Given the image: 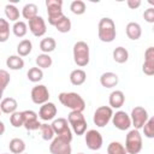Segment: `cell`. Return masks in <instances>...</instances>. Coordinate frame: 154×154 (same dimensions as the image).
Masks as SVG:
<instances>
[{
    "mask_svg": "<svg viewBox=\"0 0 154 154\" xmlns=\"http://www.w3.org/2000/svg\"><path fill=\"white\" fill-rule=\"evenodd\" d=\"M60 103L65 106L66 108H70L71 111H78L83 112L85 108V102L83 97L77 93H60L58 96Z\"/></svg>",
    "mask_w": 154,
    "mask_h": 154,
    "instance_id": "6da1fadb",
    "label": "cell"
},
{
    "mask_svg": "<svg viewBox=\"0 0 154 154\" xmlns=\"http://www.w3.org/2000/svg\"><path fill=\"white\" fill-rule=\"evenodd\" d=\"M97 35L102 42H112L116 38V24L113 19L108 17H103L100 19L97 25Z\"/></svg>",
    "mask_w": 154,
    "mask_h": 154,
    "instance_id": "7a4b0ae2",
    "label": "cell"
},
{
    "mask_svg": "<svg viewBox=\"0 0 154 154\" xmlns=\"http://www.w3.org/2000/svg\"><path fill=\"white\" fill-rule=\"evenodd\" d=\"M89 46L84 41H78L73 45V60L77 66L83 67L89 63Z\"/></svg>",
    "mask_w": 154,
    "mask_h": 154,
    "instance_id": "3957f363",
    "label": "cell"
},
{
    "mask_svg": "<svg viewBox=\"0 0 154 154\" xmlns=\"http://www.w3.org/2000/svg\"><path fill=\"white\" fill-rule=\"evenodd\" d=\"M142 149V136L138 130H130L125 138V150L128 154H138Z\"/></svg>",
    "mask_w": 154,
    "mask_h": 154,
    "instance_id": "277c9868",
    "label": "cell"
},
{
    "mask_svg": "<svg viewBox=\"0 0 154 154\" xmlns=\"http://www.w3.org/2000/svg\"><path fill=\"white\" fill-rule=\"evenodd\" d=\"M46 7L48 13V23L53 26L64 17L63 13V1L61 0H46Z\"/></svg>",
    "mask_w": 154,
    "mask_h": 154,
    "instance_id": "5b68a950",
    "label": "cell"
},
{
    "mask_svg": "<svg viewBox=\"0 0 154 154\" xmlns=\"http://www.w3.org/2000/svg\"><path fill=\"white\" fill-rule=\"evenodd\" d=\"M67 122L69 125H71L72 130L75 131L76 135H84V132L87 131V120L83 116L82 112L78 111H71L67 116Z\"/></svg>",
    "mask_w": 154,
    "mask_h": 154,
    "instance_id": "8992f818",
    "label": "cell"
},
{
    "mask_svg": "<svg viewBox=\"0 0 154 154\" xmlns=\"http://www.w3.org/2000/svg\"><path fill=\"white\" fill-rule=\"evenodd\" d=\"M51 125H52V129L54 131V135H57V137H60V138H63V140H65V141L71 143L72 132H71V129L69 126L67 119H65V118L54 119Z\"/></svg>",
    "mask_w": 154,
    "mask_h": 154,
    "instance_id": "52a82bcc",
    "label": "cell"
},
{
    "mask_svg": "<svg viewBox=\"0 0 154 154\" xmlns=\"http://www.w3.org/2000/svg\"><path fill=\"white\" fill-rule=\"evenodd\" d=\"M112 116H113V111L109 106H100L94 112L93 122L96 126L103 128L109 123V120L112 119Z\"/></svg>",
    "mask_w": 154,
    "mask_h": 154,
    "instance_id": "ba28073f",
    "label": "cell"
},
{
    "mask_svg": "<svg viewBox=\"0 0 154 154\" xmlns=\"http://www.w3.org/2000/svg\"><path fill=\"white\" fill-rule=\"evenodd\" d=\"M148 112L147 109H144L141 106H136L132 108L131 114H130V119H131V124L135 126L136 130L142 129L143 125L146 124V122L148 120Z\"/></svg>",
    "mask_w": 154,
    "mask_h": 154,
    "instance_id": "9c48e42d",
    "label": "cell"
},
{
    "mask_svg": "<svg viewBox=\"0 0 154 154\" xmlns=\"http://www.w3.org/2000/svg\"><path fill=\"white\" fill-rule=\"evenodd\" d=\"M49 152L52 154H71L72 148L70 142L60 137H54L52 140V143L49 144Z\"/></svg>",
    "mask_w": 154,
    "mask_h": 154,
    "instance_id": "30bf717a",
    "label": "cell"
},
{
    "mask_svg": "<svg viewBox=\"0 0 154 154\" xmlns=\"http://www.w3.org/2000/svg\"><path fill=\"white\" fill-rule=\"evenodd\" d=\"M48 99H49V91L46 85L38 84L31 89V100L34 103L43 105V103L48 102Z\"/></svg>",
    "mask_w": 154,
    "mask_h": 154,
    "instance_id": "8fae6325",
    "label": "cell"
},
{
    "mask_svg": "<svg viewBox=\"0 0 154 154\" xmlns=\"http://www.w3.org/2000/svg\"><path fill=\"white\" fill-rule=\"evenodd\" d=\"M85 135V144L91 150H99L102 147V136L99 131L91 129L84 132Z\"/></svg>",
    "mask_w": 154,
    "mask_h": 154,
    "instance_id": "7c38bea8",
    "label": "cell"
},
{
    "mask_svg": "<svg viewBox=\"0 0 154 154\" xmlns=\"http://www.w3.org/2000/svg\"><path fill=\"white\" fill-rule=\"evenodd\" d=\"M23 126L26 130H37L41 126V123L38 122V116L36 112L31 109L23 111Z\"/></svg>",
    "mask_w": 154,
    "mask_h": 154,
    "instance_id": "4fadbf2b",
    "label": "cell"
},
{
    "mask_svg": "<svg viewBox=\"0 0 154 154\" xmlns=\"http://www.w3.org/2000/svg\"><path fill=\"white\" fill-rule=\"evenodd\" d=\"M112 123L113 125L119 130H128L131 126V119L130 116L124 111H118L112 116Z\"/></svg>",
    "mask_w": 154,
    "mask_h": 154,
    "instance_id": "5bb4252c",
    "label": "cell"
},
{
    "mask_svg": "<svg viewBox=\"0 0 154 154\" xmlns=\"http://www.w3.org/2000/svg\"><path fill=\"white\" fill-rule=\"evenodd\" d=\"M29 30L31 31V34L36 37H41L46 34L47 29H46V23L45 19L40 16L34 17L32 19L29 20Z\"/></svg>",
    "mask_w": 154,
    "mask_h": 154,
    "instance_id": "9a60e30c",
    "label": "cell"
},
{
    "mask_svg": "<svg viewBox=\"0 0 154 154\" xmlns=\"http://www.w3.org/2000/svg\"><path fill=\"white\" fill-rule=\"evenodd\" d=\"M142 70L146 75L153 76L154 75V47H148L144 52V64Z\"/></svg>",
    "mask_w": 154,
    "mask_h": 154,
    "instance_id": "2e32d148",
    "label": "cell"
},
{
    "mask_svg": "<svg viewBox=\"0 0 154 154\" xmlns=\"http://www.w3.org/2000/svg\"><path fill=\"white\" fill-rule=\"evenodd\" d=\"M57 116V106L53 102H46L40 107L38 117L42 120H52Z\"/></svg>",
    "mask_w": 154,
    "mask_h": 154,
    "instance_id": "e0dca14e",
    "label": "cell"
},
{
    "mask_svg": "<svg viewBox=\"0 0 154 154\" xmlns=\"http://www.w3.org/2000/svg\"><path fill=\"white\" fill-rule=\"evenodd\" d=\"M111 108H120L125 102V95L122 90H113L108 97Z\"/></svg>",
    "mask_w": 154,
    "mask_h": 154,
    "instance_id": "ac0fdd59",
    "label": "cell"
},
{
    "mask_svg": "<svg viewBox=\"0 0 154 154\" xmlns=\"http://www.w3.org/2000/svg\"><path fill=\"white\" fill-rule=\"evenodd\" d=\"M119 77L114 72H105L100 77V83L105 88H113L118 84Z\"/></svg>",
    "mask_w": 154,
    "mask_h": 154,
    "instance_id": "d6986e66",
    "label": "cell"
},
{
    "mask_svg": "<svg viewBox=\"0 0 154 154\" xmlns=\"http://www.w3.org/2000/svg\"><path fill=\"white\" fill-rule=\"evenodd\" d=\"M17 107H18V103L13 97H5L0 102V109L2 113H6V114H12L13 112H16Z\"/></svg>",
    "mask_w": 154,
    "mask_h": 154,
    "instance_id": "ffe728a7",
    "label": "cell"
},
{
    "mask_svg": "<svg viewBox=\"0 0 154 154\" xmlns=\"http://www.w3.org/2000/svg\"><path fill=\"white\" fill-rule=\"evenodd\" d=\"M125 31H126V35L130 40H138L142 35V29H141V25L136 22H130L128 23L126 28H125Z\"/></svg>",
    "mask_w": 154,
    "mask_h": 154,
    "instance_id": "44dd1931",
    "label": "cell"
},
{
    "mask_svg": "<svg viewBox=\"0 0 154 154\" xmlns=\"http://www.w3.org/2000/svg\"><path fill=\"white\" fill-rule=\"evenodd\" d=\"M87 79V73L82 69H76L70 73V82L73 85H82Z\"/></svg>",
    "mask_w": 154,
    "mask_h": 154,
    "instance_id": "7402d4cb",
    "label": "cell"
},
{
    "mask_svg": "<svg viewBox=\"0 0 154 154\" xmlns=\"http://www.w3.org/2000/svg\"><path fill=\"white\" fill-rule=\"evenodd\" d=\"M8 148L13 154H23L25 150V142L22 138H12L8 143Z\"/></svg>",
    "mask_w": 154,
    "mask_h": 154,
    "instance_id": "603a6c76",
    "label": "cell"
},
{
    "mask_svg": "<svg viewBox=\"0 0 154 154\" xmlns=\"http://www.w3.org/2000/svg\"><path fill=\"white\" fill-rule=\"evenodd\" d=\"M113 59L118 64L126 63L128 59H129V52H128V49L124 48V47H122V46L114 48V51H113Z\"/></svg>",
    "mask_w": 154,
    "mask_h": 154,
    "instance_id": "cb8c5ba5",
    "label": "cell"
},
{
    "mask_svg": "<svg viewBox=\"0 0 154 154\" xmlns=\"http://www.w3.org/2000/svg\"><path fill=\"white\" fill-rule=\"evenodd\" d=\"M6 65L11 70H22L24 67V60L19 55H10L6 59Z\"/></svg>",
    "mask_w": 154,
    "mask_h": 154,
    "instance_id": "d4e9b609",
    "label": "cell"
},
{
    "mask_svg": "<svg viewBox=\"0 0 154 154\" xmlns=\"http://www.w3.org/2000/svg\"><path fill=\"white\" fill-rule=\"evenodd\" d=\"M57 47V42L53 37H46V38H42L41 42H40V49L45 53V54H48L51 52H53Z\"/></svg>",
    "mask_w": 154,
    "mask_h": 154,
    "instance_id": "484cf974",
    "label": "cell"
},
{
    "mask_svg": "<svg viewBox=\"0 0 154 154\" xmlns=\"http://www.w3.org/2000/svg\"><path fill=\"white\" fill-rule=\"evenodd\" d=\"M31 49H32V43H31L30 40H26V38L25 40H22L18 43V46H17V53H18L19 57H26V55H29L30 52H31Z\"/></svg>",
    "mask_w": 154,
    "mask_h": 154,
    "instance_id": "4316f807",
    "label": "cell"
},
{
    "mask_svg": "<svg viewBox=\"0 0 154 154\" xmlns=\"http://www.w3.org/2000/svg\"><path fill=\"white\" fill-rule=\"evenodd\" d=\"M5 14H6L7 19H10L11 22L16 23L19 19V10L12 4H7L5 6Z\"/></svg>",
    "mask_w": 154,
    "mask_h": 154,
    "instance_id": "83f0119b",
    "label": "cell"
},
{
    "mask_svg": "<svg viewBox=\"0 0 154 154\" xmlns=\"http://www.w3.org/2000/svg\"><path fill=\"white\" fill-rule=\"evenodd\" d=\"M22 16L25 19H28V20L32 19L34 17L37 16V6L35 4H26V5H24V7L22 10Z\"/></svg>",
    "mask_w": 154,
    "mask_h": 154,
    "instance_id": "f1b7e54d",
    "label": "cell"
},
{
    "mask_svg": "<svg viewBox=\"0 0 154 154\" xmlns=\"http://www.w3.org/2000/svg\"><path fill=\"white\" fill-rule=\"evenodd\" d=\"M35 61H36L37 67H40V69H48V67H51V65L53 63L52 58L48 54H45V53L38 54L36 57V60Z\"/></svg>",
    "mask_w": 154,
    "mask_h": 154,
    "instance_id": "f546056e",
    "label": "cell"
},
{
    "mask_svg": "<svg viewBox=\"0 0 154 154\" xmlns=\"http://www.w3.org/2000/svg\"><path fill=\"white\" fill-rule=\"evenodd\" d=\"M10 37V24L6 19L0 18V42H6Z\"/></svg>",
    "mask_w": 154,
    "mask_h": 154,
    "instance_id": "4dcf8cb0",
    "label": "cell"
},
{
    "mask_svg": "<svg viewBox=\"0 0 154 154\" xmlns=\"http://www.w3.org/2000/svg\"><path fill=\"white\" fill-rule=\"evenodd\" d=\"M26 76H28V79L30 82L36 83V82H40L43 78V71L40 67H31V69H29Z\"/></svg>",
    "mask_w": 154,
    "mask_h": 154,
    "instance_id": "1f68e13d",
    "label": "cell"
},
{
    "mask_svg": "<svg viewBox=\"0 0 154 154\" xmlns=\"http://www.w3.org/2000/svg\"><path fill=\"white\" fill-rule=\"evenodd\" d=\"M107 154H128L125 150V147L117 141H113L107 147Z\"/></svg>",
    "mask_w": 154,
    "mask_h": 154,
    "instance_id": "d6a6232c",
    "label": "cell"
},
{
    "mask_svg": "<svg viewBox=\"0 0 154 154\" xmlns=\"http://www.w3.org/2000/svg\"><path fill=\"white\" fill-rule=\"evenodd\" d=\"M12 30H13V34H14L17 37H23V36H25L26 32H28V26H26V24H25L24 22L18 20V22H16V23L13 24Z\"/></svg>",
    "mask_w": 154,
    "mask_h": 154,
    "instance_id": "836d02e7",
    "label": "cell"
},
{
    "mask_svg": "<svg viewBox=\"0 0 154 154\" xmlns=\"http://www.w3.org/2000/svg\"><path fill=\"white\" fill-rule=\"evenodd\" d=\"M85 8H87V7H85V4H84V1H82V0H75V1H72L71 5H70L71 12L75 13V14H77V16L83 14V13L85 12Z\"/></svg>",
    "mask_w": 154,
    "mask_h": 154,
    "instance_id": "e575fe53",
    "label": "cell"
},
{
    "mask_svg": "<svg viewBox=\"0 0 154 154\" xmlns=\"http://www.w3.org/2000/svg\"><path fill=\"white\" fill-rule=\"evenodd\" d=\"M55 28H57V30H58L59 32H69V31L71 30V20H70L66 16H64V17L55 24Z\"/></svg>",
    "mask_w": 154,
    "mask_h": 154,
    "instance_id": "d590c367",
    "label": "cell"
},
{
    "mask_svg": "<svg viewBox=\"0 0 154 154\" xmlns=\"http://www.w3.org/2000/svg\"><path fill=\"white\" fill-rule=\"evenodd\" d=\"M40 130H41L42 138H43L45 141H51V140L54 138V131H53V129H52V125H48V124H41Z\"/></svg>",
    "mask_w": 154,
    "mask_h": 154,
    "instance_id": "8d00e7d4",
    "label": "cell"
},
{
    "mask_svg": "<svg viewBox=\"0 0 154 154\" xmlns=\"http://www.w3.org/2000/svg\"><path fill=\"white\" fill-rule=\"evenodd\" d=\"M23 112H13L11 116H10V123L13 128H20L23 126Z\"/></svg>",
    "mask_w": 154,
    "mask_h": 154,
    "instance_id": "74e56055",
    "label": "cell"
},
{
    "mask_svg": "<svg viewBox=\"0 0 154 154\" xmlns=\"http://www.w3.org/2000/svg\"><path fill=\"white\" fill-rule=\"evenodd\" d=\"M142 129H143L146 137L153 138L154 137V118H148V120L146 122V124L143 125Z\"/></svg>",
    "mask_w": 154,
    "mask_h": 154,
    "instance_id": "f35d334b",
    "label": "cell"
},
{
    "mask_svg": "<svg viewBox=\"0 0 154 154\" xmlns=\"http://www.w3.org/2000/svg\"><path fill=\"white\" fill-rule=\"evenodd\" d=\"M10 83V73L6 70H0V91H4Z\"/></svg>",
    "mask_w": 154,
    "mask_h": 154,
    "instance_id": "ab89813d",
    "label": "cell"
},
{
    "mask_svg": "<svg viewBox=\"0 0 154 154\" xmlns=\"http://www.w3.org/2000/svg\"><path fill=\"white\" fill-rule=\"evenodd\" d=\"M143 18L148 22V23H154V8L153 7H149L144 11L143 13Z\"/></svg>",
    "mask_w": 154,
    "mask_h": 154,
    "instance_id": "60d3db41",
    "label": "cell"
},
{
    "mask_svg": "<svg viewBox=\"0 0 154 154\" xmlns=\"http://www.w3.org/2000/svg\"><path fill=\"white\" fill-rule=\"evenodd\" d=\"M128 6L131 8V10H135L137 7L141 6V0H128Z\"/></svg>",
    "mask_w": 154,
    "mask_h": 154,
    "instance_id": "b9f144b4",
    "label": "cell"
},
{
    "mask_svg": "<svg viewBox=\"0 0 154 154\" xmlns=\"http://www.w3.org/2000/svg\"><path fill=\"white\" fill-rule=\"evenodd\" d=\"M5 132V124L2 122H0V136Z\"/></svg>",
    "mask_w": 154,
    "mask_h": 154,
    "instance_id": "7bdbcfd3",
    "label": "cell"
},
{
    "mask_svg": "<svg viewBox=\"0 0 154 154\" xmlns=\"http://www.w3.org/2000/svg\"><path fill=\"white\" fill-rule=\"evenodd\" d=\"M2 93H4V91H0V100H1V97H2Z\"/></svg>",
    "mask_w": 154,
    "mask_h": 154,
    "instance_id": "ee69618b",
    "label": "cell"
},
{
    "mask_svg": "<svg viewBox=\"0 0 154 154\" xmlns=\"http://www.w3.org/2000/svg\"><path fill=\"white\" fill-rule=\"evenodd\" d=\"M0 114H1V109H0Z\"/></svg>",
    "mask_w": 154,
    "mask_h": 154,
    "instance_id": "f6af8a7d",
    "label": "cell"
},
{
    "mask_svg": "<svg viewBox=\"0 0 154 154\" xmlns=\"http://www.w3.org/2000/svg\"><path fill=\"white\" fill-rule=\"evenodd\" d=\"M78 154H83V153H78Z\"/></svg>",
    "mask_w": 154,
    "mask_h": 154,
    "instance_id": "bcb514c9",
    "label": "cell"
},
{
    "mask_svg": "<svg viewBox=\"0 0 154 154\" xmlns=\"http://www.w3.org/2000/svg\"><path fill=\"white\" fill-rule=\"evenodd\" d=\"M24 154H26V153H24Z\"/></svg>",
    "mask_w": 154,
    "mask_h": 154,
    "instance_id": "7dc6e473",
    "label": "cell"
}]
</instances>
